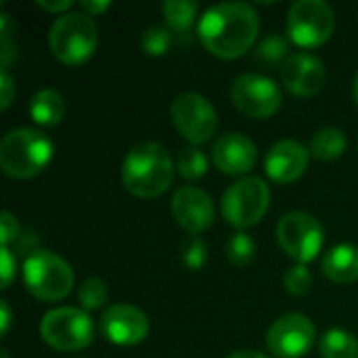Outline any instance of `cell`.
Returning a JSON list of instances; mask_svg holds the SVG:
<instances>
[{
	"mask_svg": "<svg viewBox=\"0 0 358 358\" xmlns=\"http://www.w3.org/2000/svg\"><path fill=\"white\" fill-rule=\"evenodd\" d=\"M258 31L260 17L256 8L245 2L214 4L201 15L197 25L203 48L222 61L243 57L254 46Z\"/></svg>",
	"mask_w": 358,
	"mask_h": 358,
	"instance_id": "1",
	"label": "cell"
},
{
	"mask_svg": "<svg viewBox=\"0 0 358 358\" xmlns=\"http://www.w3.org/2000/svg\"><path fill=\"white\" fill-rule=\"evenodd\" d=\"M174 162L166 147L147 141L134 145L122 164V182L126 191L141 199H153L166 193L174 180Z\"/></svg>",
	"mask_w": 358,
	"mask_h": 358,
	"instance_id": "2",
	"label": "cell"
},
{
	"mask_svg": "<svg viewBox=\"0 0 358 358\" xmlns=\"http://www.w3.org/2000/svg\"><path fill=\"white\" fill-rule=\"evenodd\" d=\"M52 155V141L36 128H15L0 141V168L15 180H29L44 172Z\"/></svg>",
	"mask_w": 358,
	"mask_h": 358,
	"instance_id": "3",
	"label": "cell"
},
{
	"mask_svg": "<svg viewBox=\"0 0 358 358\" xmlns=\"http://www.w3.org/2000/svg\"><path fill=\"white\" fill-rule=\"evenodd\" d=\"M99 29L90 15L82 10H69L59 15L48 29V48L52 57L67 65H84L96 50Z\"/></svg>",
	"mask_w": 358,
	"mask_h": 358,
	"instance_id": "4",
	"label": "cell"
},
{
	"mask_svg": "<svg viewBox=\"0 0 358 358\" xmlns=\"http://www.w3.org/2000/svg\"><path fill=\"white\" fill-rule=\"evenodd\" d=\"M23 283L36 300L61 302L73 287V271L55 252L34 250L23 264Z\"/></svg>",
	"mask_w": 358,
	"mask_h": 358,
	"instance_id": "5",
	"label": "cell"
},
{
	"mask_svg": "<svg viewBox=\"0 0 358 358\" xmlns=\"http://www.w3.org/2000/svg\"><path fill=\"white\" fill-rule=\"evenodd\" d=\"M271 208V189L258 176H243L235 185H231L222 195V218L239 229L245 231L256 227Z\"/></svg>",
	"mask_w": 358,
	"mask_h": 358,
	"instance_id": "6",
	"label": "cell"
},
{
	"mask_svg": "<svg viewBox=\"0 0 358 358\" xmlns=\"http://www.w3.org/2000/svg\"><path fill=\"white\" fill-rule=\"evenodd\" d=\"M40 336L50 348L59 352H78L92 344L94 323L84 308L61 306L48 310L42 317Z\"/></svg>",
	"mask_w": 358,
	"mask_h": 358,
	"instance_id": "7",
	"label": "cell"
},
{
	"mask_svg": "<svg viewBox=\"0 0 358 358\" xmlns=\"http://www.w3.org/2000/svg\"><path fill=\"white\" fill-rule=\"evenodd\" d=\"M336 31V13L325 0H298L287 15V36L300 48H317Z\"/></svg>",
	"mask_w": 358,
	"mask_h": 358,
	"instance_id": "8",
	"label": "cell"
},
{
	"mask_svg": "<svg viewBox=\"0 0 358 358\" xmlns=\"http://www.w3.org/2000/svg\"><path fill=\"white\" fill-rule=\"evenodd\" d=\"M277 241L281 250L298 264L313 262L325 241L323 224L308 212H289L277 224Z\"/></svg>",
	"mask_w": 358,
	"mask_h": 358,
	"instance_id": "9",
	"label": "cell"
},
{
	"mask_svg": "<svg viewBox=\"0 0 358 358\" xmlns=\"http://www.w3.org/2000/svg\"><path fill=\"white\" fill-rule=\"evenodd\" d=\"M170 117L178 134L195 145L208 143L218 130V113L214 105L197 92H182L170 105Z\"/></svg>",
	"mask_w": 358,
	"mask_h": 358,
	"instance_id": "10",
	"label": "cell"
},
{
	"mask_svg": "<svg viewBox=\"0 0 358 358\" xmlns=\"http://www.w3.org/2000/svg\"><path fill=\"white\" fill-rule=\"evenodd\" d=\"M231 103L248 117H273L283 103L281 88L275 80L260 73H243L231 84Z\"/></svg>",
	"mask_w": 358,
	"mask_h": 358,
	"instance_id": "11",
	"label": "cell"
},
{
	"mask_svg": "<svg viewBox=\"0 0 358 358\" xmlns=\"http://www.w3.org/2000/svg\"><path fill=\"white\" fill-rule=\"evenodd\" d=\"M317 342V329L313 321L302 313H289L279 317L266 331V348L277 358L306 357Z\"/></svg>",
	"mask_w": 358,
	"mask_h": 358,
	"instance_id": "12",
	"label": "cell"
},
{
	"mask_svg": "<svg viewBox=\"0 0 358 358\" xmlns=\"http://www.w3.org/2000/svg\"><path fill=\"white\" fill-rule=\"evenodd\" d=\"M149 317L132 304H113L101 317V334L115 346H136L149 336Z\"/></svg>",
	"mask_w": 358,
	"mask_h": 358,
	"instance_id": "13",
	"label": "cell"
},
{
	"mask_svg": "<svg viewBox=\"0 0 358 358\" xmlns=\"http://www.w3.org/2000/svg\"><path fill=\"white\" fill-rule=\"evenodd\" d=\"M325 80H327V71H325L323 61L310 52L289 55V59L281 67L283 86L292 94L302 96V99H308L321 92V88L325 86Z\"/></svg>",
	"mask_w": 358,
	"mask_h": 358,
	"instance_id": "14",
	"label": "cell"
},
{
	"mask_svg": "<svg viewBox=\"0 0 358 358\" xmlns=\"http://www.w3.org/2000/svg\"><path fill=\"white\" fill-rule=\"evenodd\" d=\"M172 214L185 231L197 235L214 224L216 208L206 191L197 187H182L172 197Z\"/></svg>",
	"mask_w": 358,
	"mask_h": 358,
	"instance_id": "15",
	"label": "cell"
},
{
	"mask_svg": "<svg viewBox=\"0 0 358 358\" xmlns=\"http://www.w3.org/2000/svg\"><path fill=\"white\" fill-rule=\"evenodd\" d=\"M308 159L310 149L294 138H285L271 147L264 159V172L277 185H292L302 178L308 168Z\"/></svg>",
	"mask_w": 358,
	"mask_h": 358,
	"instance_id": "16",
	"label": "cell"
},
{
	"mask_svg": "<svg viewBox=\"0 0 358 358\" xmlns=\"http://www.w3.org/2000/svg\"><path fill=\"white\" fill-rule=\"evenodd\" d=\"M258 159V149L245 134L229 132L220 136L212 147L214 166L231 176H245Z\"/></svg>",
	"mask_w": 358,
	"mask_h": 358,
	"instance_id": "17",
	"label": "cell"
},
{
	"mask_svg": "<svg viewBox=\"0 0 358 358\" xmlns=\"http://www.w3.org/2000/svg\"><path fill=\"white\" fill-rule=\"evenodd\" d=\"M321 268L323 275L338 285H348L358 281V245L340 243L331 248L323 256Z\"/></svg>",
	"mask_w": 358,
	"mask_h": 358,
	"instance_id": "18",
	"label": "cell"
},
{
	"mask_svg": "<svg viewBox=\"0 0 358 358\" xmlns=\"http://www.w3.org/2000/svg\"><path fill=\"white\" fill-rule=\"evenodd\" d=\"M27 111H29V117L38 126H57L63 122V117L67 113V103L59 90L42 88V90L34 92V96L29 99Z\"/></svg>",
	"mask_w": 358,
	"mask_h": 358,
	"instance_id": "19",
	"label": "cell"
},
{
	"mask_svg": "<svg viewBox=\"0 0 358 358\" xmlns=\"http://www.w3.org/2000/svg\"><path fill=\"white\" fill-rule=\"evenodd\" d=\"M346 147H348V138L344 130L336 126H327L315 132L310 141V155L319 162H334L344 155Z\"/></svg>",
	"mask_w": 358,
	"mask_h": 358,
	"instance_id": "20",
	"label": "cell"
},
{
	"mask_svg": "<svg viewBox=\"0 0 358 358\" xmlns=\"http://www.w3.org/2000/svg\"><path fill=\"white\" fill-rule=\"evenodd\" d=\"M323 358H358V340L346 329H329L319 340Z\"/></svg>",
	"mask_w": 358,
	"mask_h": 358,
	"instance_id": "21",
	"label": "cell"
},
{
	"mask_svg": "<svg viewBox=\"0 0 358 358\" xmlns=\"http://www.w3.org/2000/svg\"><path fill=\"white\" fill-rule=\"evenodd\" d=\"M199 4L191 0H166L162 4V15L170 29L174 31H187L197 15Z\"/></svg>",
	"mask_w": 358,
	"mask_h": 358,
	"instance_id": "22",
	"label": "cell"
},
{
	"mask_svg": "<svg viewBox=\"0 0 358 358\" xmlns=\"http://www.w3.org/2000/svg\"><path fill=\"white\" fill-rule=\"evenodd\" d=\"M107 300H109V287L99 277H90V279L82 281V285L78 287V302L86 313L103 308L107 304Z\"/></svg>",
	"mask_w": 358,
	"mask_h": 358,
	"instance_id": "23",
	"label": "cell"
},
{
	"mask_svg": "<svg viewBox=\"0 0 358 358\" xmlns=\"http://www.w3.org/2000/svg\"><path fill=\"white\" fill-rule=\"evenodd\" d=\"M227 258L237 268H245L248 264H252V260L256 258V241L252 239V235H248L245 231L231 235L227 243Z\"/></svg>",
	"mask_w": 358,
	"mask_h": 358,
	"instance_id": "24",
	"label": "cell"
},
{
	"mask_svg": "<svg viewBox=\"0 0 358 358\" xmlns=\"http://www.w3.org/2000/svg\"><path fill=\"white\" fill-rule=\"evenodd\" d=\"M176 172L185 180H197L201 176H206V172H208V157L197 147H187L178 153Z\"/></svg>",
	"mask_w": 358,
	"mask_h": 358,
	"instance_id": "25",
	"label": "cell"
},
{
	"mask_svg": "<svg viewBox=\"0 0 358 358\" xmlns=\"http://www.w3.org/2000/svg\"><path fill=\"white\" fill-rule=\"evenodd\" d=\"M287 50H289V46H287L285 38H281L279 34H271V36H266V38L258 44L256 57H258V61H262L264 65H281V67H283V63L289 59V57H287Z\"/></svg>",
	"mask_w": 358,
	"mask_h": 358,
	"instance_id": "26",
	"label": "cell"
},
{
	"mask_svg": "<svg viewBox=\"0 0 358 358\" xmlns=\"http://www.w3.org/2000/svg\"><path fill=\"white\" fill-rule=\"evenodd\" d=\"M170 31L162 25H151L143 31V38H141V48L145 55L149 57H162L168 52L170 48Z\"/></svg>",
	"mask_w": 358,
	"mask_h": 358,
	"instance_id": "27",
	"label": "cell"
},
{
	"mask_svg": "<svg viewBox=\"0 0 358 358\" xmlns=\"http://www.w3.org/2000/svg\"><path fill=\"white\" fill-rule=\"evenodd\" d=\"M283 287L292 296L302 298L313 289V273L306 268V264H296L283 275Z\"/></svg>",
	"mask_w": 358,
	"mask_h": 358,
	"instance_id": "28",
	"label": "cell"
},
{
	"mask_svg": "<svg viewBox=\"0 0 358 358\" xmlns=\"http://www.w3.org/2000/svg\"><path fill=\"white\" fill-rule=\"evenodd\" d=\"M208 262V248L199 237H191L182 245V264L189 271H201Z\"/></svg>",
	"mask_w": 358,
	"mask_h": 358,
	"instance_id": "29",
	"label": "cell"
},
{
	"mask_svg": "<svg viewBox=\"0 0 358 358\" xmlns=\"http://www.w3.org/2000/svg\"><path fill=\"white\" fill-rule=\"evenodd\" d=\"M0 239H2V248H8L13 241L19 239V222L6 210L0 214Z\"/></svg>",
	"mask_w": 358,
	"mask_h": 358,
	"instance_id": "30",
	"label": "cell"
},
{
	"mask_svg": "<svg viewBox=\"0 0 358 358\" xmlns=\"http://www.w3.org/2000/svg\"><path fill=\"white\" fill-rule=\"evenodd\" d=\"M15 96V82L8 73V69H0V109H8Z\"/></svg>",
	"mask_w": 358,
	"mask_h": 358,
	"instance_id": "31",
	"label": "cell"
},
{
	"mask_svg": "<svg viewBox=\"0 0 358 358\" xmlns=\"http://www.w3.org/2000/svg\"><path fill=\"white\" fill-rule=\"evenodd\" d=\"M17 273V258L10 248H2V289H8Z\"/></svg>",
	"mask_w": 358,
	"mask_h": 358,
	"instance_id": "32",
	"label": "cell"
},
{
	"mask_svg": "<svg viewBox=\"0 0 358 358\" xmlns=\"http://www.w3.org/2000/svg\"><path fill=\"white\" fill-rule=\"evenodd\" d=\"M109 6H111V2H107V0H103V2H90V0H82V2H80V8H82V13H86V15H90V17H99V15L107 13V10H109Z\"/></svg>",
	"mask_w": 358,
	"mask_h": 358,
	"instance_id": "33",
	"label": "cell"
},
{
	"mask_svg": "<svg viewBox=\"0 0 358 358\" xmlns=\"http://www.w3.org/2000/svg\"><path fill=\"white\" fill-rule=\"evenodd\" d=\"M38 6L46 13H59V15H65L69 13V8L73 6L71 0H61V2H46V0H38Z\"/></svg>",
	"mask_w": 358,
	"mask_h": 358,
	"instance_id": "34",
	"label": "cell"
},
{
	"mask_svg": "<svg viewBox=\"0 0 358 358\" xmlns=\"http://www.w3.org/2000/svg\"><path fill=\"white\" fill-rule=\"evenodd\" d=\"M0 315H2V319H0V331H2V336H6L8 329H10V323H13V313H10V306H8L6 300H0Z\"/></svg>",
	"mask_w": 358,
	"mask_h": 358,
	"instance_id": "35",
	"label": "cell"
},
{
	"mask_svg": "<svg viewBox=\"0 0 358 358\" xmlns=\"http://www.w3.org/2000/svg\"><path fill=\"white\" fill-rule=\"evenodd\" d=\"M227 358H271V357H266V355H262V352H256V350H239V352L229 355Z\"/></svg>",
	"mask_w": 358,
	"mask_h": 358,
	"instance_id": "36",
	"label": "cell"
},
{
	"mask_svg": "<svg viewBox=\"0 0 358 358\" xmlns=\"http://www.w3.org/2000/svg\"><path fill=\"white\" fill-rule=\"evenodd\" d=\"M352 94H355V101H357L358 105V71L357 76H355V82H352Z\"/></svg>",
	"mask_w": 358,
	"mask_h": 358,
	"instance_id": "37",
	"label": "cell"
},
{
	"mask_svg": "<svg viewBox=\"0 0 358 358\" xmlns=\"http://www.w3.org/2000/svg\"><path fill=\"white\" fill-rule=\"evenodd\" d=\"M0 357H2V358H8V355H6V350H2V352H0Z\"/></svg>",
	"mask_w": 358,
	"mask_h": 358,
	"instance_id": "38",
	"label": "cell"
},
{
	"mask_svg": "<svg viewBox=\"0 0 358 358\" xmlns=\"http://www.w3.org/2000/svg\"><path fill=\"white\" fill-rule=\"evenodd\" d=\"M78 358H80V357H78Z\"/></svg>",
	"mask_w": 358,
	"mask_h": 358,
	"instance_id": "39",
	"label": "cell"
}]
</instances>
